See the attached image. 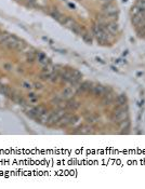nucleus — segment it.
<instances>
[{
    "label": "nucleus",
    "instance_id": "f257e3e1",
    "mask_svg": "<svg viewBox=\"0 0 145 189\" xmlns=\"http://www.w3.org/2000/svg\"><path fill=\"white\" fill-rule=\"evenodd\" d=\"M127 113H126V110H125L124 106H118L116 109L114 110V113H113V120L115 121H122L125 120V118H126Z\"/></svg>",
    "mask_w": 145,
    "mask_h": 189
},
{
    "label": "nucleus",
    "instance_id": "f03ea898",
    "mask_svg": "<svg viewBox=\"0 0 145 189\" xmlns=\"http://www.w3.org/2000/svg\"><path fill=\"white\" fill-rule=\"evenodd\" d=\"M104 12H105V14L109 16H115L118 13V8L113 3V2H110V3H107L106 6H105Z\"/></svg>",
    "mask_w": 145,
    "mask_h": 189
},
{
    "label": "nucleus",
    "instance_id": "7ed1b4c3",
    "mask_svg": "<svg viewBox=\"0 0 145 189\" xmlns=\"http://www.w3.org/2000/svg\"><path fill=\"white\" fill-rule=\"evenodd\" d=\"M109 92V89H106L103 86H93L92 88V93L94 94L95 96H104L105 94Z\"/></svg>",
    "mask_w": 145,
    "mask_h": 189
},
{
    "label": "nucleus",
    "instance_id": "20e7f679",
    "mask_svg": "<svg viewBox=\"0 0 145 189\" xmlns=\"http://www.w3.org/2000/svg\"><path fill=\"white\" fill-rule=\"evenodd\" d=\"M76 94V91L75 89H74V87H67V88L64 89L62 95H63V98H65V100H70V98H73V96Z\"/></svg>",
    "mask_w": 145,
    "mask_h": 189
},
{
    "label": "nucleus",
    "instance_id": "39448f33",
    "mask_svg": "<svg viewBox=\"0 0 145 189\" xmlns=\"http://www.w3.org/2000/svg\"><path fill=\"white\" fill-rule=\"evenodd\" d=\"M70 118H72V116L68 115V113H65V115H64L62 118H60V120L56 122L55 125H58V127H64V125H68V124H70Z\"/></svg>",
    "mask_w": 145,
    "mask_h": 189
},
{
    "label": "nucleus",
    "instance_id": "423d86ee",
    "mask_svg": "<svg viewBox=\"0 0 145 189\" xmlns=\"http://www.w3.org/2000/svg\"><path fill=\"white\" fill-rule=\"evenodd\" d=\"M49 117H50V113L45 111V113H42L41 115H39L36 120H37V122L41 123V124H48Z\"/></svg>",
    "mask_w": 145,
    "mask_h": 189
},
{
    "label": "nucleus",
    "instance_id": "0eeeda50",
    "mask_svg": "<svg viewBox=\"0 0 145 189\" xmlns=\"http://www.w3.org/2000/svg\"><path fill=\"white\" fill-rule=\"evenodd\" d=\"M92 88H93V84L91 83L90 81H85V82H82V83H80V86H79V90L82 92L92 91Z\"/></svg>",
    "mask_w": 145,
    "mask_h": 189
},
{
    "label": "nucleus",
    "instance_id": "6e6552de",
    "mask_svg": "<svg viewBox=\"0 0 145 189\" xmlns=\"http://www.w3.org/2000/svg\"><path fill=\"white\" fill-rule=\"evenodd\" d=\"M106 28H107V30H109L110 34H116L117 30H118L117 24L115 23V22H109V23H107L106 24Z\"/></svg>",
    "mask_w": 145,
    "mask_h": 189
},
{
    "label": "nucleus",
    "instance_id": "1a4fd4ad",
    "mask_svg": "<svg viewBox=\"0 0 145 189\" xmlns=\"http://www.w3.org/2000/svg\"><path fill=\"white\" fill-rule=\"evenodd\" d=\"M114 101H115V97L113 96L112 92H109V91L107 92L104 96H103V103H105V104H110L112 102H114Z\"/></svg>",
    "mask_w": 145,
    "mask_h": 189
},
{
    "label": "nucleus",
    "instance_id": "9d476101",
    "mask_svg": "<svg viewBox=\"0 0 145 189\" xmlns=\"http://www.w3.org/2000/svg\"><path fill=\"white\" fill-rule=\"evenodd\" d=\"M66 107L70 108V109H77V108L79 107V103L70 98V100H68L67 103H66Z\"/></svg>",
    "mask_w": 145,
    "mask_h": 189
},
{
    "label": "nucleus",
    "instance_id": "9b49d317",
    "mask_svg": "<svg viewBox=\"0 0 145 189\" xmlns=\"http://www.w3.org/2000/svg\"><path fill=\"white\" fill-rule=\"evenodd\" d=\"M126 102H127L126 96L122 95V94L117 97V104H118V106H124L125 104H126Z\"/></svg>",
    "mask_w": 145,
    "mask_h": 189
},
{
    "label": "nucleus",
    "instance_id": "f8f14e48",
    "mask_svg": "<svg viewBox=\"0 0 145 189\" xmlns=\"http://www.w3.org/2000/svg\"><path fill=\"white\" fill-rule=\"evenodd\" d=\"M37 101H38V97H37L35 94H34V93H31V94H29V103L35 104Z\"/></svg>",
    "mask_w": 145,
    "mask_h": 189
},
{
    "label": "nucleus",
    "instance_id": "ddd939ff",
    "mask_svg": "<svg viewBox=\"0 0 145 189\" xmlns=\"http://www.w3.org/2000/svg\"><path fill=\"white\" fill-rule=\"evenodd\" d=\"M51 15L53 16L54 18H56V20H59L60 21V18H62V15H61V13L59 11H56V10H54V11H52L51 12Z\"/></svg>",
    "mask_w": 145,
    "mask_h": 189
},
{
    "label": "nucleus",
    "instance_id": "4468645a",
    "mask_svg": "<svg viewBox=\"0 0 145 189\" xmlns=\"http://www.w3.org/2000/svg\"><path fill=\"white\" fill-rule=\"evenodd\" d=\"M137 6L139 7L142 11L145 10V0H139V1H137Z\"/></svg>",
    "mask_w": 145,
    "mask_h": 189
},
{
    "label": "nucleus",
    "instance_id": "2eb2a0df",
    "mask_svg": "<svg viewBox=\"0 0 145 189\" xmlns=\"http://www.w3.org/2000/svg\"><path fill=\"white\" fill-rule=\"evenodd\" d=\"M23 87H24L25 89H27V90L33 89V84H31V82H28V81H24V82H23Z\"/></svg>",
    "mask_w": 145,
    "mask_h": 189
},
{
    "label": "nucleus",
    "instance_id": "dca6fc26",
    "mask_svg": "<svg viewBox=\"0 0 145 189\" xmlns=\"http://www.w3.org/2000/svg\"><path fill=\"white\" fill-rule=\"evenodd\" d=\"M34 86H35V88L38 89V90H41V89H42V84H41V83H35Z\"/></svg>",
    "mask_w": 145,
    "mask_h": 189
},
{
    "label": "nucleus",
    "instance_id": "f3484780",
    "mask_svg": "<svg viewBox=\"0 0 145 189\" xmlns=\"http://www.w3.org/2000/svg\"><path fill=\"white\" fill-rule=\"evenodd\" d=\"M101 1L102 2H104V3H110V2H112V0H101Z\"/></svg>",
    "mask_w": 145,
    "mask_h": 189
}]
</instances>
